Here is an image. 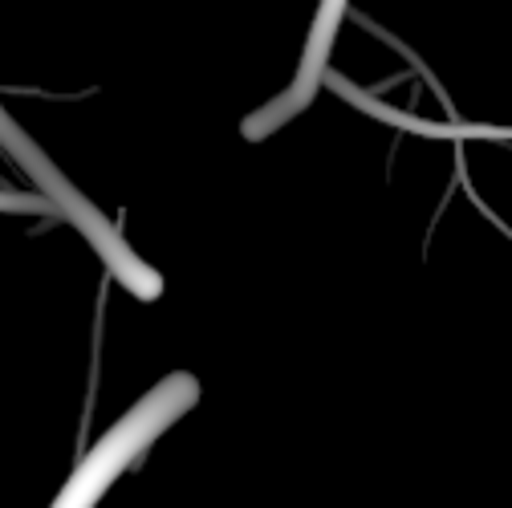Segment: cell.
I'll return each instance as SVG.
<instances>
[{"mask_svg":"<svg viewBox=\"0 0 512 508\" xmlns=\"http://www.w3.org/2000/svg\"><path fill=\"white\" fill-rule=\"evenodd\" d=\"M200 399V383L191 374H171L155 391H147L131 411H126L98 443L94 452L74 468L70 484L57 492L53 508H94L106 488L118 480V472L131 464L135 456H143V448L163 435L179 415H187Z\"/></svg>","mask_w":512,"mask_h":508,"instance_id":"cell-1","label":"cell"},{"mask_svg":"<svg viewBox=\"0 0 512 508\" xmlns=\"http://www.w3.org/2000/svg\"><path fill=\"white\" fill-rule=\"evenodd\" d=\"M37 179H41V187H45V192H49V200L61 208V212H66V220L102 252V261L110 265V273L126 285V289H131V293H139L143 301H151V297H159V289H163V281H159V273H151L139 257H135V252H131V244H122V236L74 192V187L66 183V179H61L41 155H37V147H25L21 155H17Z\"/></svg>","mask_w":512,"mask_h":508,"instance_id":"cell-2","label":"cell"}]
</instances>
